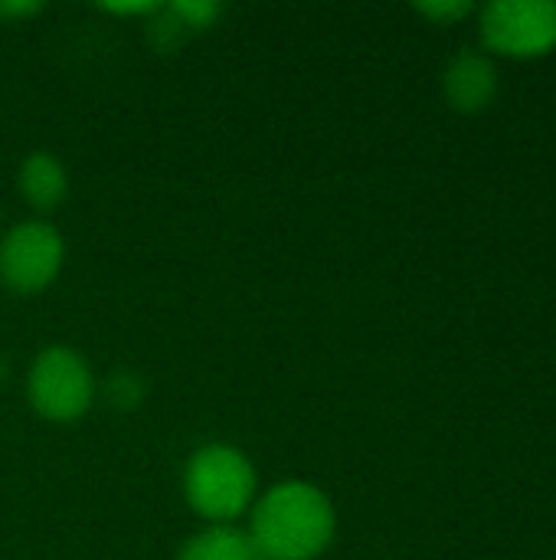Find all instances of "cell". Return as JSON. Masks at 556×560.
Instances as JSON below:
<instances>
[{
  "mask_svg": "<svg viewBox=\"0 0 556 560\" xmlns=\"http://www.w3.org/2000/svg\"><path fill=\"white\" fill-rule=\"evenodd\" d=\"M338 532L331 499L311 482H279L252 509L249 538L262 560L321 558Z\"/></svg>",
  "mask_w": 556,
  "mask_h": 560,
  "instance_id": "6da1fadb",
  "label": "cell"
},
{
  "mask_svg": "<svg viewBox=\"0 0 556 560\" xmlns=\"http://www.w3.org/2000/svg\"><path fill=\"white\" fill-rule=\"evenodd\" d=\"M256 469L252 463L226 443L200 446L184 469L187 505L210 525H233L256 502Z\"/></svg>",
  "mask_w": 556,
  "mask_h": 560,
  "instance_id": "7a4b0ae2",
  "label": "cell"
},
{
  "mask_svg": "<svg viewBox=\"0 0 556 560\" xmlns=\"http://www.w3.org/2000/svg\"><path fill=\"white\" fill-rule=\"evenodd\" d=\"M33 410L52 423H72L88 413L95 400V377L72 348H46L26 377Z\"/></svg>",
  "mask_w": 556,
  "mask_h": 560,
  "instance_id": "3957f363",
  "label": "cell"
},
{
  "mask_svg": "<svg viewBox=\"0 0 556 560\" xmlns=\"http://www.w3.org/2000/svg\"><path fill=\"white\" fill-rule=\"evenodd\" d=\"M482 43L492 52L534 59L556 46L554 0H492L478 13Z\"/></svg>",
  "mask_w": 556,
  "mask_h": 560,
  "instance_id": "277c9868",
  "label": "cell"
},
{
  "mask_svg": "<svg viewBox=\"0 0 556 560\" xmlns=\"http://www.w3.org/2000/svg\"><path fill=\"white\" fill-rule=\"evenodd\" d=\"M66 246L52 223L26 220L0 240V282L16 295L43 292L62 269Z\"/></svg>",
  "mask_w": 556,
  "mask_h": 560,
  "instance_id": "5b68a950",
  "label": "cell"
},
{
  "mask_svg": "<svg viewBox=\"0 0 556 560\" xmlns=\"http://www.w3.org/2000/svg\"><path fill=\"white\" fill-rule=\"evenodd\" d=\"M442 89L456 112H465V115L485 112L498 95V69L485 52L462 49L449 59Z\"/></svg>",
  "mask_w": 556,
  "mask_h": 560,
  "instance_id": "8992f818",
  "label": "cell"
},
{
  "mask_svg": "<svg viewBox=\"0 0 556 560\" xmlns=\"http://www.w3.org/2000/svg\"><path fill=\"white\" fill-rule=\"evenodd\" d=\"M16 187L23 194V200L36 210H56L66 194H69V174L62 167V161L49 151H33L23 158L20 174H16Z\"/></svg>",
  "mask_w": 556,
  "mask_h": 560,
  "instance_id": "52a82bcc",
  "label": "cell"
},
{
  "mask_svg": "<svg viewBox=\"0 0 556 560\" xmlns=\"http://www.w3.org/2000/svg\"><path fill=\"white\" fill-rule=\"evenodd\" d=\"M177 560H262L249 532H239L236 525H206L193 538L184 541Z\"/></svg>",
  "mask_w": 556,
  "mask_h": 560,
  "instance_id": "ba28073f",
  "label": "cell"
},
{
  "mask_svg": "<svg viewBox=\"0 0 556 560\" xmlns=\"http://www.w3.org/2000/svg\"><path fill=\"white\" fill-rule=\"evenodd\" d=\"M170 16H174L180 26H190V30H206L210 23H216V16H220V3L177 0V3L170 7Z\"/></svg>",
  "mask_w": 556,
  "mask_h": 560,
  "instance_id": "9c48e42d",
  "label": "cell"
},
{
  "mask_svg": "<svg viewBox=\"0 0 556 560\" xmlns=\"http://www.w3.org/2000/svg\"><path fill=\"white\" fill-rule=\"evenodd\" d=\"M416 13H423L426 20H433L439 26H449V23L475 13V3L472 0H436V3H416Z\"/></svg>",
  "mask_w": 556,
  "mask_h": 560,
  "instance_id": "30bf717a",
  "label": "cell"
},
{
  "mask_svg": "<svg viewBox=\"0 0 556 560\" xmlns=\"http://www.w3.org/2000/svg\"><path fill=\"white\" fill-rule=\"evenodd\" d=\"M102 10L118 16H147V13H161V3H102Z\"/></svg>",
  "mask_w": 556,
  "mask_h": 560,
  "instance_id": "8fae6325",
  "label": "cell"
},
{
  "mask_svg": "<svg viewBox=\"0 0 556 560\" xmlns=\"http://www.w3.org/2000/svg\"><path fill=\"white\" fill-rule=\"evenodd\" d=\"M33 13H39V3H29V0H23V3H0V20H16V16H33Z\"/></svg>",
  "mask_w": 556,
  "mask_h": 560,
  "instance_id": "7c38bea8",
  "label": "cell"
},
{
  "mask_svg": "<svg viewBox=\"0 0 556 560\" xmlns=\"http://www.w3.org/2000/svg\"><path fill=\"white\" fill-rule=\"evenodd\" d=\"M7 377V358H0V381Z\"/></svg>",
  "mask_w": 556,
  "mask_h": 560,
  "instance_id": "4fadbf2b",
  "label": "cell"
}]
</instances>
